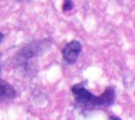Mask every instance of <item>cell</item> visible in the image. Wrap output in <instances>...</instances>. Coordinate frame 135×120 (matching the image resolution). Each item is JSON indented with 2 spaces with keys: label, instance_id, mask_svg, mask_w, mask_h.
I'll list each match as a JSON object with an SVG mask.
<instances>
[{
  "label": "cell",
  "instance_id": "6da1fadb",
  "mask_svg": "<svg viewBox=\"0 0 135 120\" xmlns=\"http://www.w3.org/2000/svg\"><path fill=\"white\" fill-rule=\"evenodd\" d=\"M72 93L75 97V99L79 103L82 104H92L95 106L97 103V96L94 95L88 90L83 86V84H78L72 87Z\"/></svg>",
  "mask_w": 135,
  "mask_h": 120
},
{
  "label": "cell",
  "instance_id": "7a4b0ae2",
  "mask_svg": "<svg viewBox=\"0 0 135 120\" xmlns=\"http://www.w3.org/2000/svg\"><path fill=\"white\" fill-rule=\"evenodd\" d=\"M81 44L78 40H72L68 43L62 49V56L65 62L69 65L75 64L81 52Z\"/></svg>",
  "mask_w": 135,
  "mask_h": 120
},
{
  "label": "cell",
  "instance_id": "3957f363",
  "mask_svg": "<svg viewBox=\"0 0 135 120\" xmlns=\"http://www.w3.org/2000/svg\"><path fill=\"white\" fill-rule=\"evenodd\" d=\"M16 95V92L14 87L5 80L0 79V102L15 99Z\"/></svg>",
  "mask_w": 135,
  "mask_h": 120
},
{
  "label": "cell",
  "instance_id": "277c9868",
  "mask_svg": "<svg viewBox=\"0 0 135 120\" xmlns=\"http://www.w3.org/2000/svg\"><path fill=\"white\" fill-rule=\"evenodd\" d=\"M115 100V91L114 88H106L104 93L97 96L95 106H110L114 103Z\"/></svg>",
  "mask_w": 135,
  "mask_h": 120
},
{
  "label": "cell",
  "instance_id": "5b68a950",
  "mask_svg": "<svg viewBox=\"0 0 135 120\" xmlns=\"http://www.w3.org/2000/svg\"><path fill=\"white\" fill-rule=\"evenodd\" d=\"M73 8V1L72 0H65L64 4L62 6V9L64 12H68V11L72 10Z\"/></svg>",
  "mask_w": 135,
  "mask_h": 120
},
{
  "label": "cell",
  "instance_id": "8992f818",
  "mask_svg": "<svg viewBox=\"0 0 135 120\" xmlns=\"http://www.w3.org/2000/svg\"><path fill=\"white\" fill-rule=\"evenodd\" d=\"M109 120H123L118 117H115V116H111L109 117Z\"/></svg>",
  "mask_w": 135,
  "mask_h": 120
},
{
  "label": "cell",
  "instance_id": "52a82bcc",
  "mask_svg": "<svg viewBox=\"0 0 135 120\" xmlns=\"http://www.w3.org/2000/svg\"><path fill=\"white\" fill-rule=\"evenodd\" d=\"M18 2H20V3H28V2L32 1V0H17Z\"/></svg>",
  "mask_w": 135,
  "mask_h": 120
},
{
  "label": "cell",
  "instance_id": "ba28073f",
  "mask_svg": "<svg viewBox=\"0 0 135 120\" xmlns=\"http://www.w3.org/2000/svg\"><path fill=\"white\" fill-rule=\"evenodd\" d=\"M4 40V34H2V33H0V43L3 41Z\"/></svg>",
  "mask_w": 135,
  "mask_h": 120
},
{
  "label": "cell",
  "instance_id": "9c48e42d",
  "mask_svg": "<svg viewBox=\"0 0 135 120\" xmlns=\"http://www.w3.org/2000/svg\"><path fill=\"white\" fill-rule=\"evenodd\" d=\"M0 71H1V70H0Z\"/></svg>",
  "mask_w": 135,
  "mask_h": 120
}]
</instances>
